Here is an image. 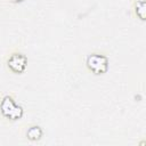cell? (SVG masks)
I'll return each instance as SVG.
<instances>
[{"mask_svg": "<svg viewBox=\"0 0 146 146\" xmlns=\"http://www.w3.org/2000/svg\"><path fill=\"white\" fill-rule=\"evenodd\" d=\"M0 112L6 119H9L11 121L22 119L24 114L23 107L18 105L11 96H8V95L2 97L0 102Z\"/></svg>", "mask_w": 146, "mask_h": 146, "instance_id": "6da1fadb", "label": "cell"}, {"mask_svg": "<svg viewBox=\"0 0 146 146\" xmlns=\"http://www.w3.org/2000/svg\"><path fill=\"white\" fill-rule=\"evenodd\" d=\"M87 67L95 74H103L108 68V58L102 54H90L87 57Z\"/></svg>", "mask_w": 146, "mask_h": 146, "instance_id": "7a4b0ae2", "label": "cell"}, {"mask_svg": "<svg viewBox=\"0 0 146 146\" xmlns=\"http://www.w3.org/2000/svg\"><path fill=\"white\" fill-rule=\"evenodd\" d=\"M27 58L22 52H14L7 59V66L14 73H22L26 68Z\"/></svg>", "mask_w": 146, "mask_h": 146, "instance_id": "3957f363", "label": "cell"}, {"mask_svg": "<svg viewBox=\"0 0 146 146\" xmlns=\"http://www.w3.org/2000/svg\"><path fill=\"white\" fill-rule=\"evenodd\" d=\"M42 135H43L42 128L39 127V125H31L27 129V131H26V137L31 141H38V140H40L42 138Z\"/></svg>", "mask_w": 146, "mask_h": 146, "instance_id": "277c9868", "label": "cell"}, {"mask_svg": "<svg viewBox=\"0 0 146 146\" xmlns=\"http://www.w3.org/2000/svg\"><path fill=\"white\" fill-rule=\"evenodd\" d=\"M145 8H146V5L144 0H137L133 5V11L136 16L139 17L141 21H145V10H146Z\"/></svg>", "mask_w": 146, "mask_h": 146, "instance_id": "5b68a950", "label": "cell"}, {"mask_svg": "<svg viewBox=\"0 0 146 146\" xmlns=\"http://www.w3.org/2000/svg\"><path fill=\"white\" fill-rule=\"evenodd\" d=\"M11 2H15V3H17V2H22L23 0H10Z\"/></svg>", "mask_w": 146, "mask_h": 146, "instance_id": "8992f818", "label": "cell"}]
</instances>
